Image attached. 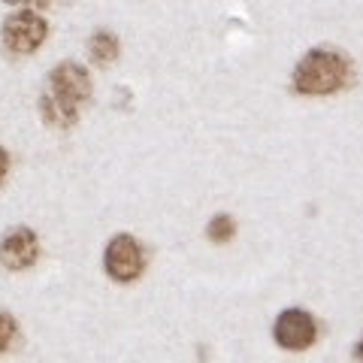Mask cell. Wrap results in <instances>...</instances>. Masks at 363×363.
I'll return each mask as SVG.
<instances>
[{"label":"cell","instance_id":"obj_1","mask_svg":"<svg viewBox=\"0 0 363 363\" xmlns=\"http://www.w3.org/2000/svg\"><path fill=\"white\" fill-rule=\"evenodd\" d=\"M348 82V61L333 49H312L294 70V91L300 94H333Z\"/></svg>","mask_w":363,"mask_h":363},{"label":"cell","instance_id":"obj_2","mask_svg":"<svg viewBox=\"0 0 363 363\" xmlns=\"http://www.w3.org/2000/svg\"><path fill=\"white\" fill-rule=\"evenodd\" d=\"M104 267H106V276L112 281H121V285L140 279L145 269V252H143V245L136 242V236H130V233L112 236L106 252H104Z\"/></svg>","mask_w":363,"mask_h":363},{"label":"cell","instance_id":"obj_3","mask_svg":"<svg viewBox=\"0 0 363 363\" xmlns=\"http://www.w3.org/2000/svg\"><path fill=\"white\" fill-rule=\"evenodd\" d=\"M49 37V25L33 9H18L4 21V45L13 55H33Z\"/></svg>","mask_w":363,"mask_h":363},{"label":"cell","instance_id":"obj_4","mask_svg":"<svg viewBox=\"0 0 363 363\" xmlns=\"http://www.w3.org/2000/svg\"><path fill=\"white\" fill-rule=\"evenodd\" d=\"M272 339L285 351H306L315 345L318 324L306 309H285L272 324Z\"/></svg>","mask_w":363,"mask_h":363},{"label":"cell","instance_id":"obj_5","mask_svg":"<svg viewBox=\"0 0 363 363\" xmlns=\"http://www.w3.org/2000/svg\"><path fill=\"white\" fill-rule=\"evenodd\" d=\"M49 94L79 109L91 97V76H88V70L82 64H76V61L58 64L49 73Z\"/></svg>","mask_w":363,"mask_h":363},{"label":"cell","instance_id":"obj_6","mask_svg":"<svg viewBox=\"0 0 363 363\" xmlns=\"http://www.w3.org/2000/svg\"><path fill=\"white\" fill-rule=\"evenodd\" d=\"M40 257V240L30 227H16L0 240V264L13 272L30 269Z\"/></svg>","mask_w":363,"mask_h":363},{"label":"cell","instance_id":"obj_7","mask_svg":"<svg viewBox=\"0 0 363 363\" xmlns=\"http://www.w3.org/2000/svg\"><path fill=\"white\" fill-rule=\"evenodd\" d=\"M40 112H43V121L52 124V128H73V124L79 121V109L64 104V100L52 97L49 91L40 97Z\"/></svg>","mask_w":363,"mask_h":363},{"label":"cell","instance_id":"obj_8","mask_svg":"<svg viewBox=\"0 0 363 363\" xmlns=\"http://www.w3.org/2000/svg\"><path fill=\"white\" fill-rule=\"evenodd\" d=\"M88 55L94 64L109 67L121 55V43L112 30H97V33H91V40H88Z\"/></svg>","mask_w":363,"mask_h":363},{"label":"cell","instance_id":"obj_9","mask_svg":"<svg viewBox=\"0 0 363 363\" xmlns=\"http://www.w3.org/2000/svg\"><path fill=\"white\" fill-rule=\"evenodd\" d=\"M206 236H209L212 242H218V245L230 242L233 236H236V221H233V215H227V212L215 215V218L206 224Z\"/></svg>","mask_w":363,"mask_h":363},{"label":"cell","instance_id":"obj_10","mask_svg":"<svg viewBox=\"0 0 363 363\" xmlns=\"http://www.w3.org/2000/svg\"><path fill=\"white\" fill-rule=\"evenodd\" d=\"M16 333H18L16 318L9 315V312H0V354L13 348V342H16Z\"/></svg>","mask_w":363,"mask_h":363},{"label":"cell","instance_id":"obj_11","mask_svg":"<svg viewBox=\"0 0 363 363\" xmlns=\"http://www.w3.org/2000/svg\"><path fill=\"white\" fill-rule=\"evenodd\" d=\"M4 4H13V6H21V9H45L52 0H4Z\"/></svg>","mask_w":363,"mask_h":363},{"label":"cell","instance_id":"obj_12","mask_svg":"<svg viewBox=\"0 0 363 363\" xmlns=\"http://www.w3.org/2000/svg\"><path fill=\"white\" fill-rule=\"evenodd\" d=\"M6 173H9V155H6V149H0V185H4Z\"/></svg>","mask_w":363,"mask_h":363},{"label":"cell","instance_id":"obj_13","mask_svg":"<svg viewBox=\"0 0 363 363\" xmlns=\"http://www.w3.org/2000/svg\"><path fill=\"white\" fill-rule=\"evenodd\" d=\"M357 357L363 360V339H360V345H357Z\"/></svg>","mask_w":363,"mask_h":363}]
</instances>
